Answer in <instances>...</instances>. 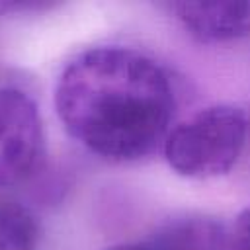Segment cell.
I'll list each match as a JSON object with an SVG mask.
<instances>
[{
    "label": "cell",
    "mask_w": 250,
    "mask_h": 250,
    "mask_svg": "<svg viewBox=\"0 0 250 250\" xmlns=\"http://www.w3.org/2000/svg\"><path fill=\"white\" fill-rule=\"evenodd\" d=\"M55 107L66 133L111 162H133L164 145L176 113L168 72L148 55L100 45L61 72Z\"/></svg>",
    "instance_id": "cell-1"
},
{
    "label": "cell",
    "mask_w": 250,
    "mask_h": 250,
    "mask_svg": "<svg viewBox=\"0 0 250 250\" xmlns=\"http://www.w3.org/2000/svg\"><path fill=\"white\" fill-rule=\"evenodd\" d=\"M248 119L242 107L217 104L199 109L170 129L162 150L174 172L191 180L227 174L246 143Z\"/></svg>",
    "instance_id": "cell-2"
},
{
    "label": "cell",
    "mask_w": 250,
    "mask_h": 250,
    "mask_svg": "<svg viewBox=\"0 0 250 250\" xmlns=\"http://www.w3.org/2000/svg\"><path fill=\"white\" fill-rule=\"evenodd\" d=\"M43 145L35 102L18 88H0V189L25 182L37 170Z\"/></svg>",
    "instance_id": "cell-3"
},
{
    "label": "cell",
    "mask_w": 250,
    "mask_h": 250,
    "mask_svg": "<svg viewBox=\"0 0 250 250\" xmlns=\"http://www.w3.org/2000/svg\"><path fill=\"white\" fill-rule=\"evenodd\" d=\"M184 29L205 43H225L250 35V2H172Z\"/></svg>",
    "instance_id": "cell-4"
},
{
    "label": "cell",
    "mask_w": 250,
    "mask_h": 250,
    "mask_svg": "<svg viewBox=\"0 0 250 250\" xmlns=\"http://www.w3.org/2000/svg\"><path fill=\"white\" fill-rule=\"evenodd\" d=\"M146 242L154 250H232L230 230L221 221L205 215L174 219Z\"/></svg>",
    "instance_id": "cell-5"
},
{
    "label": "cell",
    "mask_w": 250,
    "mask_h": 250,
    "mask_svg": "<svg viewBox=\"0 0 250 250\" xmlns=\"http://www.w3.org/2000/svg\"><path fill=\"white\" fill-rule=\"evenodd\" d=\"M39 236L35 215L18 199L0 193V250H37Z\"/></svg>",
    "instance_id": "cell-6"
},
{
    "label": "cell",
    "mask_w": 250,
    "mask_h": 250,
    "mask_svg": "<svg viewBox=\"0 0 250 250\" xmlns=\"http://www.w3.org/2000/svg\"><path fill=\"white\" fill-rule=\"evenodd\" d=\"M232 250H250V207L240 211L230 229Z\"/></svg>",
    "instance_id": "cell-7"
},
{
    "label": "cell",
    "mask_w": 250,
    "mask_h": 250,
    "mask_svg": "<svg viewBox=\"0 0 250 250\" xmlns=\"http://www.w3.org/2000/svg\"><path fill=\"white\" fill-rule=\"evenodd\" d=\"M107 250H154V248L148 242H123V244L109 246Z\"/></svg>",
    "instance_id": "cell-8"
},
{
    "label": "cell",
    "mask_w": 250,
    "mask_h": 250,
    "mask_svg": "<svg viewBox=\"0 0 250 250\" xmlns=\"http://www.w3.org/2000/svg\"><path fill=\"white\" fill-rule=\"evenodd\" d=\"M18 8H25V4H20V2H0V16L10 12V10H18Z\"/></svg>",
    "instance_id": "cell-9"
}]
</instances>
